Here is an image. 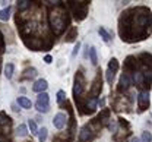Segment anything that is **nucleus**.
<instances>
[{"label":"nucleus","instance_id":"f257e3e1","mask_svg":"<svg viewBox=\"0 0 152 142\" xmlns=\"http://www.w3.org/2000/svg\"><path fill=\"white\" fill-rule=\"evenodd\" d=\"M48 22H50V26H51L54 35H61L64 32V29L67 28L66 25H69V16H67V12L61 1H57L54 4V9L50 10Z\"/></svg>","mask_w":152,"mask_h":142},{"label":"nucleus","instance_id":"f03ea898","mask_svg":"<svg viewBox=\"0 0 152 142\" xmlns=\"http://www.w3.org/2000/svg\"><path fill=\"white\" fill-rule=\"evenodd\" d=\"M72 6V13L75 15L77 20H82L86 18V10H88V1H70Z\"/></svg>","mask_w":152,"mask_h":142},{"label":"nucleus","instance_id":"7ed1b4c3","mask_svg":"<svg viewBox=\"0 0 152 142\" xmlns=\"http://www.w3.org/2000/svg\"><path fill=\"white\" fill-rule=\"evenodd\" d=\"M83 86H85V78L80 72H77L75 76V85H73V97L75 100H79L80 94L83 92Z\"/></svg>","mask_w":152,"mask_h":142},{"label":"nucleus","instance_id":"20e7f679","mask_svg":"<svg viewBox=\"0 0 152 142\" xmlns=\"http://www.w3.org/2000/svg\"><path fill=\"white\" fill-rule=\"evenodd\" d=\"M137 107L140 111L149 107V91H140L137 95Z\"/></svg>","mask_w":152,"mask_h":142},{"label":"nucleus","instance_id":"39448f33","mask_svg":"<svg viewBox=\"0 0 152 142\" xmlns=\"http://www.w3.org/2000/svg\"><path fill=\"white\" fill-rule=\"evenodd\" d=\"M92 136H94V132H92V127L89 124H85L79 132V141L80 142L89 141V139H92Z\"/></svg>","mask_w":152,"mask_h":142},{"label":"nucleus","instance_id":"423d86ee","mask_svg":"<svg viewBox=\"0 0 152 142\" xmlns=\"http://www.w3.org/2000/svg\"><path fill=\"white\" fill-rule=\"evenodd\" d=\"M66 122H67V117H66L64 113H57L56 116H54V119H53V124L58 130H61L66 126Z\"/></svg>","mask_w":152,"mask_h":142},{"label":"nucleus","instance_id":"0eeeda50","mask_svg":"<svg viewBox=\"0 0 152 142\" xmlns=\"http://www.w3.org/2000/svg\"><path fill=\"white\" fill-rule=\"evenodd\" d=\"M47 88H48V82L45 81V79H38V81L32 85V91H34V92H38V94L45 92Z\"/></svg>","mask_w":152,"mask_h":142},{"label":"nucleus","instance_id":"6e6552de","mask_svg":"<svg viewBox=\"0 0 152 142\" xmlns=\"http://www.w3.org/2000/svg\"><path fill=\"white\" fill-rule=\"evenodd\" d=\"M16 102H18L22 108H25V110H28V108H31V107H32L31 100H29V98H26V97H18Z\"/></svg>","mask_w":152,"mask_h":142},{"label":"nucleus","instance_id":"1a4fd4ad","mask_svg":"<svg viewBox=\"0 0 152 142\" xmlns=\"http://www.w3.org/2000/svg\"><path fill=\"white\" fill-rule=\"evenodd\" d=\"M37 102L44 104V105H50V97H48V94H47V92H41V94H38Z\"/></svg>","mask_w":152,"mask_h":142},{"label":"nucleus","instance_id":"9d476101","mask_svg":"<svg viewBox=\"0 0 152 142\" xmlns=\"http://www.w3.org/2000/svg\"><path fill=\"white\" fill-rule=\"evenodd\" d=\"M13 72H15V66H13L12 63H7V64L4 66V76H6L7 79H12Z\"/></svg>","mask_w":152,"mask_h":142},{"label":"nucleus","instance_id":"9b49d317","mask_svg":"<svg viewBox=\"0 0 152 142\" xmlns=\"http://www.w3.org/2000/svg\"><path fill=\"white\" fill-rule=\"evenodd\" d=\"M9 18H10V6L0 10V20H7Z\"/></svg>","mask_w":152,"mask_h":142},{"label":"nucleus","instance_id":"f8f14e48","mask_svg":"<svg viewBox=\"0 0 152 142\" xmlns=\"http://www.w3.org/2000/svg\"><path fill=\"white\" fill-rule=\"evenodd\" d=\"M35 75H37V69H35V67H31V69L25 70V75L22 76V81H23V79H29V78H34Z\"/></svg>","mask_w":152,"mask_h":142},{"label":"nucleus","instance_id":"ddd939ff","mask_svg":"<svg viewBox=\"0 0 152 142\" xmlns=\"http://www.w3.org/2000/svg\"><path fill=\"white\" fill-rule=\"evenodd\" d=\"M29 7H31V1H28V0H19L18 1L19 12H22V10H25V9H29Z\"/></svg>","mask_w":152,"mask_h":142},{"label":"nucleus","instance_id":"4468645a","mask_svg":"<svg viewBox=\"0 0 152 142\" xmlns=\"http://www.w3.org/2000/svg\"><path fill=\"white\" fill-rule=\"evenodd\" d=\"M47 132H48V130H47V127H42V129H39V130H38V141L39 142H45V139H47Z\"/></svg>","mask_w":152,"mask_h":142},{"label":"nucleus","instance_id":"2eb2a0df","mask_svg":"<svg viewBox=\"0 0 152 142\" xmlns=\"http://www.w3.org/2000/svg\"><path fill=\"white\" fill-rule=\"evenodd\" d=\"M16 135L18 136H26L28 135V127L25 124H19L18 129H16Z\"/></svg>","mask_w":152,"mask_h":142},{"label":"nucleus","instance_id":"dca6fc26","mask_svg":"<svg viewBox=\"0 0 152 142\" xmlns=\"http://www.w3.org/2000/svg\"><path fill=\"white\" fill-rule=\"evenodd\" d=\"M89 57H91V63H92V64H96V63H98V56H96L95 47H91V48H89Z\"/></svg>","mask_w":152,"mask_h":142},{"label":"nucleus","instance_id":"f3484780","mask_svg":"<svg viewBox=\"0 0 152 142\" xmlns=\"http://www.w3.org/2000/svg\"><path fill=\"white\" fill-rule=\"evenodd\" d=\"M98 32H99V35L102 37V40L105 41V42H108V41L111 40V37H110V34L105 31V28H102V26H101V28L98 29Z\"/></svg>","mask_w":152,"mask_h":142},{"label":"nucleus","instance_id":"a211bd4d","mask_svg":"<svg viewBox=\"0 0 152 142\" xmlns=\"http://www.w3.org/2000/svg\"><path fill=\"white\" fill-rule=\"evenodd\" d=\"M28 127H29L31 133H34V135H37V133H38V127H37V123H35V120L29 119V120H28Z\"/></svg>","mask_w":152,"mask_h":142},{"label":"nucleus","instance_id":"6ab92c4d","mask_svg":"<svg viewBox=\"0 0 152 142\" xmlns=\"http://www.w3.org/2000/svg\"><path fill=\"white\" fill-rule=\"evenodd\" d=\"M76 34H77L76 28H75V26H72V28H70V32H69V34L66 35V41H67V42L73 41V40H75V35H76Z\"/></svg>","mask_w":152,"mask_h":142},{"label":"nucleus","instance_id":"aec40b11","mask_svg":"<svg viewBox=\"0 0 152 142\" xmlns=\"http://www.w3.org/2000/svg\"><path fill=\"white\" fill-rule=\"evenodd\" d=\"M35 108H37V111H39V113H47L50 110V105H44V104L35 102Z\"/></svg>","mask_w":152,"mask_h":142},{"label":"nucleus","instance_id":"412c9836","mask_svg":"<svg viewBox=\"0 0 152 142\" xmlns=\"http://www.w3.org/2000/svg\"><path fill=\"white\" fill-rule=\"evenodd\" d=\"M57 102H58V104L67 102V101H66V92H64V91H61V89L57 92Z\"/></svg>","mask_w":152,"mask_h":142},{"label":"nucleus","instance_id":"4be33fe9","mask_svg":"<svg viewBox=\"0 0 152 142\" xmlns=\"http://www.w3.org/2000/svg\"><path fill=\"white\" fill-rule=\"evenodd\" d=\"M139 141L140 142H152V133L151 132H143Z\"/></svg>","mask_w":152,"mask_h":142},{"label":"nucleus","instance_id":"5701e85b","mask_svg":"<svg viewBox=\"0 0 152 142\" xmlns=\"http://www.w3.org/2000/svg\"><path fill=\"white\" fill-rule=\"evenodd\" d=\"M114 76H115V73L107 69V82H108L110 85H113V82H114Z\"/></svg>","mask_w":152,"mask_h":142},{"label":"nucleus","instance_id":"b1692460","mask_svg":"<svg viewBox=\"0 0 152 142\" xmlns=\"http://www.w3.org/2000/svg\"><path fill=\"white\" fill-rule=\"evenodd\" d=\"M79 48H80V42H76L75 48H73V51H72V57H76V56H77V53H79Z\"/></svg>","mask_w":152,"mask_h":142},{"label":"nucleus","instance_id":"393cba45","mask_svg":"<svg viewBox=\"0 0 152 142\" xmlns=\"http://www.w3.org/2000/svg\"><path fill=\"white\" fill-rule=\"evenodd\" d=\"M83 57H85V59H88V57H89V45H86V47H85V53H83Z\"/></svg>","mask_w":152,"mask_h":142},{"label":"nucleus","instance_id":"a878e982","mask_svg":"<svg viewBox=\"0 0 152 142\" xmlns=\"http://www.w3.org/2000/svg\"><path fill=\"white\" fill-rule=\"evenodd\" d=\"M44 61H45V63H51V61H53V57H51L50 54H47V56L44 57Z\"/></svg>","mask_w":152,"mask_h":142},{"label":"nucleus","instance_id":"bb28decb","mask_svg":"<svg viewBox=\"0 0 152 142\" xmlns=\"http://www.w3.org/2000/svg\"><path fill=\"white\" fill-rule=\"evenodd\" d=\"M132 142H140V141H139L137 138H133V139H132Z\"/></svg>","mask_w":152,"mask_h":142}]
</instances>
